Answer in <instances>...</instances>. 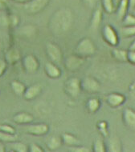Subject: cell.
I'll return each mask as SVG.
<instances>
[{"mask_svg":"<svg viewBox=\"0 0 135 152\" xmlns=\"http://www.w3.org/2000/svg\"><path fill=\"white\" fill-rule=\"evenodd\" d=\"M93 151L94 152H106L105 142L101 138H97L93 142Z\"/></svg>","mask_w":135,"mask_h":152,"instance_id":"29","label":"cell"},{"mask_svg":"<svg viewBox=\"0 0 135 152\" xmlns=\"http://www.w3.org/2000/svg\"><path fill=\"white\" fill-rule=\"evenodd\" d=\"M42 91V87L40 84H33L32 86L26 87V90L24 91L23 96L27 101L35 99V98L38 97Z\"/></svg>","mask_w":135,"mask_h":152,"instance_id":"14","label":"cell"},{"mask_svg":"<svg viewBox=\"0 0 135 152\" xmlns=\"http://www.w3.org/2000/svg\"><path fill=\"white\" fill-rule=\"evenodd\" d=\"M0 131L6 132V133H8V134H16L15 129L12 126H11V125L6 124V123L0 124Z\"/></svg>","mask_w":135,"mask_h":152,"instance_id":"34","label":"cell"},{"mask_svg":"<svg viewBox=\"0 0 135 152\" xmlns=\"http://www.w3.org/2000/svg\"><path fill=\"white\" fill-rule=\"evenodd\" d=\"M37 27L32 24L24 25L19 29V34L27 38H32L37 34Z\"/></svg>","mask_w":135,"mask_h":152,"instance_id":"20","label":"cell"},{"mask_svg":"<svg viewBox=\"0 0 135 152\" xmlns=\"http://www.w3.org/2000/svg\"><path fill=\"white\" fill-rule=\"evenodd\" d=\"M6 151V147L5 145L3 143V142L0 141V152H4Z\"/></svg>","mask_w":135,"mask_h":152,"instance_id":"43","label":"cell"},{"mask_svg":"<svg viewBox=\"0 0 135 152\" xmlns=\"http://www.w3.org/2000/svg\"><path fill=\"white\" fill-rule=\"evenodd\" d=\"M121 33L125 38L135 36V26H123L121 29Z\"/></svg>","mask_w":135,"mask_h":152,"instance_id":"31","label":"cell"},{"mask_svg":"<svg viewBox=\"0 0 135 152\" xmlns=\"http://www.w3.org/2000/svg\"><path fill=\"white\" fill-rule=\"evenodd\" d=\"M28 151L30 152H44V150L40 146L36 143H32L28 147Z\"/></svg>","mask_w":135,"mask_h":152,"instance_id":"38","label":"cell"},{"mask_svg":"<svg viewBox=\"0 0 135 152\" xmlns=\"http://www.w3.org/2000/svg\"><path fill=\"white\" fill-rule=\"evenodd\" d=\"M125 100H126V99H125V96L124 94H120V93H117V92L110 93L106 97V102H107V104L109 107H111L112 108L119 107L120 106L124 104Z\"/></svg>","mask_w":135,"mask_h":152,"instance_id":"12","label":"cell"},{"mask_svg":"<svg viewBox=\"0 0 135 152\" xmlns=\"http://www.w3.org/2000/svg\"><path fill=\"white\" fill-rule=\"evenodd\" d=\"M71 149L69 150V151L72 152H89L90 150L88 149L87 147H81V146H76V147H71Z\"/></svg>","mask_w":135,"mask_h":152,"instance_id":"37","label":"cell"},{"mask_svg":"<svg viewBox=\"0 0 135 152\" xmlns=\"http://www.w3.org/2000/svg\"><path fill=\"white\" fill-rule=\"evenodd\" d=\"M122 21L123 26H135V15L128 13Z\"/></svg>","mask_w":135,"mask_h":152,"instance_id":"32","label":"cell"},{"mask_svg":"<svg viewBox=\"0 0 135 152\" xmlns=\"http://www.w3.org/2000/svg\"><path fill=\"white\" fill-rule=\"evenodd\" d=\"M127 62L135 65V50H127Z\"/></svg>","mask_w":135,"mask_h":152,"instance_id":"36","label":"cell"},{"mask_svg":"<svg viewBox=\"0 0 135 152\" xmlns=\"http://www.w3.org/2000/svg\"><path fill=\"white\" fill-rule=\"evenodd\" d=\"M80 84H81V89L84 91L90 93V94H94L100 91L101 90V83H99L97 79L88 76L85 77L82 80H80Z\"/></svg>","mask_w":135,"mask_h":152,"instance_id":"7","label":"cell"},{"mask_svg":"<svg viewBox=\"0 0 135 152\" xmlns=\"http://www.w3.org/2000/svg\"><path fill=\"white\" fill-rule=\"evenodd\" d=\"M122 120L124 125L131 131H135V110L127 107L123 110Z\"/></svg>","mask_w":135,"mask_h":152,"instance_id":"11","label":"cell"},{"mask_svg":"<svg viewBox=\"0 0 135 152\" xmlns=\"http://www.w3.org/2000/svg\"><path fill=\"white\" fill-rule=\"evenodd\" d=\"M8 0H0V11H5L7 7Z\"/></svg>","mask_w":135,"mask_h":152,"instance_id":"40","label":"cell"},{"mask_svg":"<svg viewBox=\"0 0 135 152\" xmlns=\"http://www.w3.org/2000/svg\"><path fill=\"white\" fill-rule=\"evenodd\" d=\"M22 64L25 71L29 74L35 73L40 67L38 58L33 55H25L22 58Z\"/></svg>","mask_w":135,"mask_h":152,"instance_id":"8","label":"cell"},{"mask_svg":"<svg viewBox=\"0 0 135 152\" xmlns=\"http://www.w3.org/2000/svg\"><path fill=\"white\" fill-rule=\"evenodd\" d=\"M7 67V63L6 62L5 59L0 58V77H2L4 75Z\"/></svg>","mask_w":135,"mask_h":152,"instance_id":"39","label":"cell"},{"mask_svg":"<svg viewBox=\"0 0 135 152\" xmlns=\"http://www.w3.org/2000/svg\"><path fill=\"white\" fill-rule=\"evenodd\" d=\"M106 151L108 152H122V143L119 137H110L107 142H105Z\"/></svg>","mask_w":135,"mask_h":152,"instance_id":"13","label":"cell"},{"mask_svg":"<svg viewBox=\"0 0 135 152\" xmlns=\"http://www.w3.org/2000/svg\"><path fill=\"white\" fill-rule=\"evenodd\" d=\"M129 50H135V40H134L131 44H130V47H129Z\"/></svg>","mask_w":135,"mask_h":152,"instance_id":"45","label":"cell"},{"mask_svg":"<svg viewBox=\"0 0 135 152\" xmlns=\"http://www.w3.org/2000/svg\"><path fill=\"white\" fill-rule=\"evenodd\" d=\"M97 126L98 131H100V133L103 136L106 137L108 135V124H107L106 122H105V121H100V122H98Z\"/></svg>","mask_w":135,"mask_h":152,"instance_id":"33","label":"cell"},{"mask_svg":"<svg viewBox=\"0 0 135 152\" xmlns=\"http://www.w3.org/2000/svg\"><path fill=\"white\" fill-rule=\"evenodd\" d=\"M18 139L17 134H11L0 131V141L3 142H11L16 141Z\"/></svg>","mask_w":135,"mask_h":152,"instance_id":"30","label":"cell"},{"mask_svg":"<svg viewBox=\"0 0 135 152\" xmlns=\"http://www.w3.org/2000/svg\"><path fill=\"white\" fill-rule=\"evenodd\" d=\"M102 37L104 41L111 47H117L119 43V37L114 27L107 24L102 28Z\"/></svg>","mask_w":135,"mask_h":152,"instance_id":"4","label":"cell"},{"mask_svg":"<svg viewBox=\"0 0 135 152\" xmlns=\"http://www.w3.org/2000/svg\"><path fill=\"white\" fill-rule=\"evenodd\" d=\"M100 1H101L103 10L106 13L112 14L114 12L116 8L114 0H100Z\"/></svg>","mask_w":135,"mask_h":152,"instance_id":"28","label":"cell"},{"mask_svg":"<svg viewBox=\"0 0 135 152\" xmlns=\"http://www.w3.org/2000/svg\"><path fill=\"white\" fill-rule=\"evenodd\" d=\"M85 63V58L78 55H71L68 56L64 61V66L65 68L69 71H77Z\"/></svg>","mask_w":135,"mask_h":152,"instance_id":"9","label":"cell"},{"mask_svg":"<svg viewBox=\"0 0 135 152\" xmlns=\"http://www.w3.org/2000/svg\"><path fill=\"white\" fill-rule=\"evenodd\" d=\"M63 144L61 136H51L47 141V147L48 149L52 151H56V150L60 148V147Z\"/></svg>","mask_w":135,"mask_h":152,"instance_id":"22","label":"cell"},{"mask_svg":"<svg viewBox=\"0 0 135 152\" xmlns=\"http://www.w3.org/2000/svg\"><path fill=\"white\" fill-rule=\"evenodd\" d=\"M112 56L114 57L117 61L125 63L127 62V50H123V49H118V48H114L112 50Z\"/></svg>","mask_w":135,"mask_h":152,"instance_id":"24","label":"cell"},{"mask_svg":"<svg viewBox=\"0 0 135 152\" xmlns=\"http://www.w3.org/2000/svg\"><path fill=\"white\" fill-rule=\"evenodd\" d=\"M50 2L51 0H31L24 4V9L28 14L35 15L44 11Z\"/></svg>","mask_w":135,"mask_h":152,"instance_id":"6","label":"cell"},{"mask_svg":"<svg viewBox=\"0 0 135 152\" xmlns=\"http://www.w3.org/2000/svg\"><path fill=\"white\" fill-rule=\"evenodd\" d=\"M13 121L19 125H28L34 121V116L28 112L22 111L14 115Z\"/></svg>","mask_w":135,"mask_h":152,"instance_id":"15","label":"cell"},{"mask_svg":"<svg viewBox=\"0 0 135 152\" xmlns=\"http://www.w3.org/2000/svg\"><path fill=\"white\" fill-rule=\"evenodd\" d=\"M3 22L6 26H9V27H15L19 25V16L16 15L11 14V15H6L3 18Z\"/></svg>","mask_w":135,"mask_h":152,"instance_id":"27","label":"cell"},{"mask_svg":"<svg viewBox=\"0 0 135 152\" xmlns=\"http://www.w3.org/2000/svg\"><path fill=\"white\" fill-rule=\"evenodd\" d=\"M2 50H3V43L0 42V52L2 51Z\"/></svg>","mask_w":135,"mask_h":152,"instance_id":"47","label":"cell"},{"mask_svg":"<svg viewBox=\"0 0 135 152\" xmlns=\"http://www.w3.org/2000/svg\"><path fill=\"white\" fill-rule=\"evenodd\" d=\"M76 54L83 58L91 57L97 52V47L90 38H83L80 40L76 47Z\"/></svg>","mask_w":135,"mask_h":152,"instance_id":"2","label":"cell"},{"mask_svg":"<svg viewBox=\"0 0 135 152\" xmlns=\"http://www.w3.org/2000/svg\"><path fill=\"white\" fill-rule=\"evenodd\" d=\"M114 4H115V7H117V6L118 3L120 2V0H114Z\"/></svg>","mask_w":135,"mask_h":152,"instance_id":"46","label":"cell"},{"mask_svg":"<svg viewBox=\"0 0 135 152\" xmlns=\"http://www.w3.org/2000/svg\"><path fill=\"white\" fill-rule=\"evenodd\" d=\"M133 14H134V15H135V8H134V10H133Z\"/></svg>","mask_w":135,"mask_h":152,"instance_id":"48","label":"cell"},{"mask_svg":"<svg viewBox=\"0 0 135 152\" xmlns=\"http://www.w3.org/2000/svg\"><path fill=\"white\" fill-rule=\"evenodd\" d=\"M49 131V126L46 123H30L27 126L26 131L29 134L34 136H43L48 134Z\"/></svg>","mask_w":135,"mask_h":152,"instance_id":"10","label":"cell"},{"mask_svg":"<svg viewBox=\"0 0 135 152\" xmlns=\"http://www.w3.org/2000/svg\"><path fill=\"white\" fill-rule=\"evenodd\" d=\"M101 107V102L97 98H92L86 102V108L90 113L97 112Z\"/></svg>","mask_w":135,"mask_h":152,"instance_id":"26","label":"cell"},{"mask_svg":"<svg viewBox=\"0 0 135 152\" xmlns=\"http://www.w3.org/2000/svg\"><path fill=\"white\" fill-rule=\"evenodd\" d=\"M46 54L51 62L58 64L62 61L63 52L60 47L54 42H48L46 44Z\"/></svg>","mask_w":135,"mask_h":152,"instance_id":"5","label":"cell"},{"mask_svg":"<svg viewBox=\"0 0 135 152\" xmlns=\"http://www.w3.org/2000/svg\"><path fill=\"white\" fill-rule=\"evenodd\" d=\"M61 139L63 143L69 147H76V146H79L80 145V140L77 139V137L73 135V134H70V133H64L61 135Z\"/></svg>","mask_w":135,"mask_h":152,"instance_id":"21","label":"cell"},{"mask_svg":"<svg viewBox=\"0 0 135 152\" xmlns=\"http://www.w3.org/2000/svg\"><path fill=\"white\" fill-rule=\"evenodd\" d=\"M14 2H15L17 3H22V4H25V3H28L31 0H13Z\"/></svg>","mask_w":135,"mask_h":152,"instance_id":"44","label":"cell"},{"mask_svg":"<svg viewBox=\"0 0 135 152\" xmlns=\"http://www.w3.org/2000/svg\"><path fill=\"white\" fill-rule=\"evenodd\" d=\"M129 2V11H132L135 8V0H128Z\"/></svg>","mask_w":135,"mask_h":152,"instance_id":"42","label":"cell"},{"mask_svg":"<svg viewBox=\"0 0 135 152\" xmlns=\"http://www.w3.org/2000/svg\"><path fill=\"white\" fill-rule=\"evenodd\" d=\"M64 92L69 97L76 99L80 95L82 91L80 79L76 77H71L65 81L64 83Z\"/></svg>","mask_w":135,"mask_h":152,"instance_id":"3","label":"cell"},{"mask_svg":"<svg viewBox=\"0 0 135 152\" xmlns=\"http://www.w3.org/2000/svg\"><path fill=\"white\" fill-rule=\"evenodd\" d=\"M102 11L100 8H96L93 11L92 17H91V21H90V27L92 30H97L100 27V25L102 22Z\"/></svg>","mask_w":135,"mask_h":152,"instance_id":"17","label":"cell"},{"mask_svg":"<svg viewBox=\"0 0 135 152\" xmlns=\"http://www.w3.org/2000/svg\"><path fill=\"white\" fill-rule=\"evenodd\" d=\"M44 71L48 77L51 79H59L61 76V71L58 66L52 62H48L45 63Z\"/></svg>","mask_w":135,"mask_h":152,"instance_id":"16","label":"cell"},{"mask_svg":"<svg viewBox=\"0 0 135 152\" xmlns=\"http://www.w3.org/2000/svg\"><path fill=\"white\" fill-rule=\"evenodd\" d=\"M11 88L12 90V91L19 96H23L25 90H26V87L22 82L19 81V80H13L11 83Z\"/></svg>","mask_w":135,"mask_h":152,"instance_id":"25","label":"cell"},{"mask_svg":"<svg viewBox=\"0 0 135 152\" xmlns=\"http://www.w3.org/2000/svg\"><path fill=\"white\" fill-rule=\"evenodd\" d=\"M73 24V13L70 8L64 7L56 10L51 16L48 28L54 34L61 35L67 33Z\"/></svg>","mask_w":135,"mask_h":152,"instance_id":"1","label":"cell"},{"mask_svg":"<svg viewBox=\"0 0 135 152\" xmlns=\"http://www.w3.org/2000/svg\"><path fill=\"white\" fill-rule=\"evenodd\" d=\"M7 147L14 152H28V147L25 143L18 142L17 140L8 142Z\"/></svg>","mask_w":135,"mask_h":152,"instance_id":"23","label":"cell"},{"mask_svg":"<svg viewBox=\"0 0 135 152\" xmlns=\"http://www.w3.org/2000/svg\"><path fill=\"white\" fill-rule=\"evenodd\" d=\"M81 1L86 7L90 8V9H94L100 0H81Z\"/></svg>","mask_w":135,"mask_h":152,"instance_id":"35","label":"cell"},{"mask_svg":"<svg viewBox=\"0 0 135 152\" xmlns=\"http://www.w3.org/2000/svg\"><path fill=\"white\" fill-rule=\"evenodd\" d=\"M130 95L135 99V81H134L130 86Z\"/></svg>","mask_w":135,"mask_h":152,"instance_id":"41","label":"cell"},{"mask_svg":"<svg viewBox=\"0 0 135 152\" xmlns=\"http://www.w3.org/2000/svg\"><path fill=\"white\" fill-rule=\"evenodd\" d=\"M117 18L122 21L129 11V2L128 0H120L117 6Z\"/></svg>","mask_w":135,"mask_h":152,"instance_id":"19","label":"cell"},{"mask_svg":"<svg viewBox=\"0 0 135 152\" xmlns=\"http://www.w3.org/2000/svg\"><path fill=\"white\" fill-rule=\"evenodd\" d=\"M21 59V54L17 48H10L5 54V60L7 63L15 64Z\"/></svg>","mask_w":135,"mask_h":152,"instance_id":"18","label":"cell"}]
</instances>
